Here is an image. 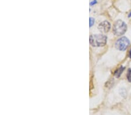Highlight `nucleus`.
Wrapping results in <instances>:
<instances>
[{
	"mask_svg": "<svg viewBox=\"0 0 131 115\" xmlns=\"http://www.w3.org/2000/svg\"><path fill=\"white\" fill-rule=\"evenodd\" d=\"M89 41L90 44L93 47H103L106 44L107 37L103 34H94L90 36Z\"/></svg>",
	"mask_w": 131,
	"mask_h": 115,
	"instance_id": "f257e3e1",
	"label": "nucleus"
},
{
	"mask_svg": "<svg viewBox=\"0 0 131 115\" xmlns=\"http://www.w3.org/2000/svg\"><path fill=\"white\" fill-rule=\"evenodd\" d=\"M127 30V26L123 21L117 20L113 26V33L116 36H120L124 34Z\"/></svg>",
	"mask_w": 131,
	"mask_h": 115,
	"instance_id": "f03ea898",
	"label": "nucleus"
},
{
	"mask_svg": "<svg viewBox=\"0 0 131 115\" xmlns=\"http://www.w3.org/2000/svg\"><path fill=\"white\" fill-rule=\"evenodd\" d=\"M130 41L126 37L120 38L115 43V48L120 51H125L129 47Z\"/></svg>",
	"mask_w": 131,
	"mask_h": 115,
	"instance_id": "7ed1b4c3",
	"label": "nucleus"
},
{
	"mask_svg": "<svg viewBox=\"0 0 131 115\" xmlns=\"http://www.w3.org/2000/svg\"><path fill=\"white\" fill-rule=\"evenodd\" d=\"M111 28V25L108 21H104V22H102L101 23H100V25L98 26V29L100 30L101 32L105 33L108 32L110 29Z\"/></svg>",
	"mask_w": 131,
	"mask_h": 115,
	"instance_id": "20e7f679",
	"label": "nucleus"
},
{
	"mask_svg": "<svg viewBox=\"0 0 131 115\" xmlns=\"http://www.w3.org/2000/svg\"><path fill=\"white\" fill-rule=\"evenodd\" d=\"M125 69V67L123 66H121L119 69L115 72V76L117 77H119L121 76V75L122 73L123 70Z\"/></svg>",
	"mask_w": 131,
	"mask_h": 115,
	"instance_id": "39448f33",
	"label": "nucleus"
},
{
	"mask_svg": "<svg viewBox=\"0 0 131 115\" xmlns=\"http://www.w3.org/2000/svg\"><path fill=\"white\" fill-rule=\"evenodd\" d=\"M127 79L129 82H131V69H129L128 70Z\"/></svg>",
	"mask_w": 131,
	"mask_h": 115,
	"instance_id": "423d86ee",
	"label": "nucleus"
},
{
	"mask_svg": "<svg viewBox=\"0 0 131 115\" xmlns=\"http://www.w3.org/2000/svg\"><path fill=\"white\" fill-rule=\"evenodd\" d=\"M94 23V19L93 18H90L89 19V24H90V27H91L93 25V24Z\"/></svg>",
	"mask_w": 131,
	"mask_h": 115,
	"instance_id": "0eeeda50",
	"label": "nucleus"
},
{
	"mask_svg": "<svg viewBox=\"0 0 131 115\" xmlns=\"http://www.w3.org/2000/svg\"><path fill=\"white\" fill-rule=\"evenodd\" d=\"M96 2H97V1H96V0H94V1H93L92 2H90V5H93L95 4H96Z\"/></svg>",
	"mask_w": 131,
	"mask_h": 115,
	"instance_id": "6e6552de",
	"label": "nucleus"
},
{
	"mask_svg": "<svg viewBox=\"0 0 131 115\" xmlns=\"http://www.w3.org/2000/svg\"><path fill=\"white\" fill-rule=\"evenodd\" d=\"M129 58H131V49L130 51H129Z\"/></svg>",
	"mask_w": 131,
	"mask_h": 115,
	"instance_id": "1a4fd4ad",
	"label": "nucleus"
}]
</instances>
